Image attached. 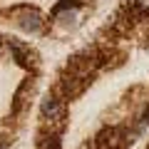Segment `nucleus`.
<instances>
[{"instance_id": "1", "label": "nucleus", "mask_w": 149, "mask_h": 149, "mask_svg": "<svg viewBox=\"0 0 149 149\" xmlns=\"http://www.w3.org/2000/svg\"><path fill=\"white\" fill-rule=\"evenodd\" d=\"M40 117H42V124L47 127V132L62 134L65 124H67V102L57 92L47 95L42 100V104H40Z\"/></svg>"}, {"instance_id": "2", "label": "nucleus", "mask_w": 149, "mask_h": 149, "mask_svg": "<svg viewBox=\"0 0 149 149\" xmlns=\"http://www.w3.org/2000/svg\"><path fill=\"white\" fill-rule=\"evenodd\" d=\"M134 137H137V129L129 132L124 127H104L95 137V147L97 149H124L127 144L134 142Z\"/></svg>"}, {"instance_id": "3", "label": "nucleus", "mask_w": 149, "mask_h": 149, "mask_svg": "<svg viewBox=\"0 0 149 149\" xmlns=\"http://www.w3.org/2000/svg\"><path fill=\"white\" fill-rule=\"evenodd\" d=\"M10 15L15 17V25L25 32H40L42 30V15L30 5H13Z\"/></svg>"}, {"instance_id": "4", "label": "nucleus", "mask_w": 149, "mask_h": 149, "mask_svg": "<svg viewBox=\"0 0 149 149\" xmlns=\"http://www.w3.org/2000/svg\"><path fill=\"white\" fill-rule=\"evenodd\" d=\"M92 80H85V77H74V74H67L65 72L62 77H60V85H57V95L62 97L65 102L67 100H74V97H80L82 92L90 87Z\"/></svg>"}, {"instance_id": "5", "label": "nucleus", "mask_w": 149, "mask_h": 149, "mask_svg": "<svg viewBox=\"0 0 149 149\" xmlns=\"http://www.w3.org/2000/svg\"><path fill=\"white\" fill-rule=\"evenodd\" d=\"M8 47L13 50V55H15V62L20 65V67H32L35 65V55H32V50H30V45H25V42H20V40H15V37H10L8 40Z\"/></svg>"}, {"instance_id": "6", "label": "nucleus", "mask_w": 149, "mask_h": 149, "mask_svg": "<svg viewBox=\"0 0 149 149\" xmlns=\"http://www.w3.org/2000/svg\"><path fill=\"white\" fill-rule=\"evenodd\" d=\"M30 90H32V80H25V82H22V85L15 90V97H13V112H15V114L22 109V107H25L27 92H30Z\"/></svg>"}, {"instance_id": "7", "label": "nucleus", "mask_w": 149, "mask_h": 149, "mask_svg": "<svg viewBox=\"0 0 149 149\" xmlns=\"http://www.w3.org/2000/svg\"><path fill=\"white\" fill-rule=\"evenodd\" d=\"M62 142H60V134H52V132H42L40 139H37V149H60Z\"/></svg>"}, {"instance_id": "8", "label": "nucleus", "mask_w": 149, "mask_h": 149, "mask_svg": "<svg viewBox=\"0 0 149 149\" xmlns=\"http://www.w3.org/2000/svg\"><path fill=\"white\" fill-rule=\"evenodd\" d=\"M80 5H82L80 0H62V3H57L52 8V17H60L65 10H74V8H80Z\"/></svg>"}, {"instance_id": "9", "label": "nucleus", "mask_w": 149, "mask_h": 149, "mask_svg": "<svg viewBox=\"0 0 149 149\" xmlns=\"http://www.w3.org/2000/svg\"><path fill=\"white\" fill-rule=\"evenodd\" d=\"M134 13L137 15H149V0H134Z\"/></svg>"}, {"instance_id": "10", "label": "nucleus", "mask_w": 149, "mask_h": 149, "mask_svg": "<svg viewBox=\"0 0 149 149\" xmlns=\"http://www.w3.org/2000/svg\"><path fill=\"white\" fill-rule=\"evenodd\" d=\"M82 149H97V147H95V142H92V144L87 142V144H85V147H82Z\"/></svg>"}]
</instances>
